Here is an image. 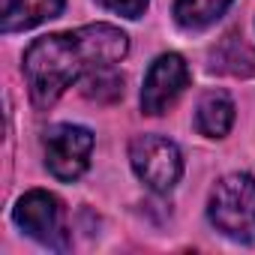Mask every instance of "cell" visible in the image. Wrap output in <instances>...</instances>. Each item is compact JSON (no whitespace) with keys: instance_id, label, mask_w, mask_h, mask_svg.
Instances as JSON below:
<instances>
[{"instance_id":"obj_2","label":"cell","mask_w":255,"mask_h":255,"mask_svg":"<svg viewBox=\"0 0 255 255\" xmlns=\"http://www.w3.org/2000/svg\"><path fill=\"white\" fill-rule=\"evenodd\" d=\"M207 216L216 231L231 240L252 243L255 240V177L252 174H228L222 177L207 198Z\"/></svg>"},{"instance_id":"obj_8","label":"cell","mask_w":255,"mask_h":255,"mask_svg":"<svg viewBox=\"0 0 255 255\" xmlns=\"http://www.w3.org/2000/svg\"><path fill=\"white\" fill-rule=\"evenodd\" d=\"M237 108L225 90H207L195 108V129L204 138H225L234 126Z\"/></svg>"},{"instance_id":"obj_3","label":"cell","mask_w":255,"mask_h":255,"mask_svg":"<svg viewBox=\"0 0 255 255\" xmlns=\"http://www.w3.org/2000/svg\"><path fill=\"white\" fill-rule=\"evenodd\" d=\"M15 225L33 237L36 243L54 249V252H66L69 249V228H66V210L63 201L48 192V189H30L18 198L15 210H12Z\"/></svg>"},{"instance_id":"obj_4","label":"cell","mask_w":255,"mask_h":255,"mask_svg":"<svg viewBox=\"0 0 255 255\" xmlns=\"http://www.w3.org/2000/svg\"><path fill=\"white\" fill-rule=\"evenodd\" d=\"M129 165L153 192H171L183 177V156L174 141L162 135H138L129 144Z\"/></svg>"},{"instance_id":"obj_9","label":"cell","mask_w":255,"mask_h":255,"mask_svg":"<svg viewBox=\"0 0 255 255\" xmlns=\"http://www.w3.org/2000/svg\"><path fill=\"white\" fill-rule=\"evenodd\" d=\"M210 69L228 72V75H249V72H255V51L243 39L225 36L210 54Z\"/></svg>"},{"instance_id":"obj_11","label":"cell","mask_w":255,"mask_h":255,"mask_svg":"<svg viewBox=\"0 0 255 255\" xmlns=\"http://www.w3.org/2000/svg\"><path fill=\"white\" fill-rule=\"evenodd\" d=\"M78 84H81V93L93 102H117L123 96V75H117L114 66L96 69V72L84 75Z\"/></svg>"},{"instance_id":"obj_1","label":"cell","mask_w":255,"mask_h":255,"mask_svg":"<svg viewBox=\"0 0 255 255\" xmlns=\"http://www.w3.org/2000/svg\"><path fill=\"white\" fill-rule=\"evenodd\" d=\"M126 51L129 36L114 24H84L78 30L33 39L21 60L33 108H51L66 87L96 69L120 63Z\"/></svg>"},{"instance_id":"obj_6","label":"cell","mask_w":255,"mask_h":255,"mask_svg":"<svg viewBox=\"0 0 255 255\" xmlns=\"http://www.w3.org/2000/svg\"><path fill=\"white\" fill-rule=\"evenodd\" d=\"M189 78H192V72H189V66H186V60H183L180 54H174V51L159 54V57L150 63L147 75H144L141 111L150 114V117L165 114V111L180 99V93L189 87Z\"/></svg>"},{"instance_id":"obj_5","label":"cell","mask_w":255,"mask_h":255,"mask_svg":"<svg viewBox=\"0 0 255 255\" xmlns=\"http://www.w3.org/2000/svg\"><path fill=\"white\" fill-rule=\"evenodd\" d=\"M45 168L51 177L72 183L78 180L87 165H90V153H93V132L84 126H72V123H57L45 132Z\"/></svg>"},{"instance_id":"obj_12","label":"cell","mask_w":255,"mask_h":255,"mask_svg":"<svg viewBox=\"0 0 255 255\" xmlns=\"http://www.w3.org/2000/svg\"><path fill=\"white\" fill-rule=\"evenodd\" d=\"M96 3L114 15H123V18H141L150 0H96Z\"/></svg>"},{"instance_id":"obj_10","label":"cell","mask_w":255,"mask_h":255,"mask_svg":"<svg viewBox=\"0 0 255 255\" xmlns=\"http://www.w3.org/2000/svg\"><path fill=\"white\" fill-rule=\"evenodd\" d=\"M231 6V0H177L174 3V21L183 30H204L216 24Z\"/></svg>"},{"instance_id":"obj_7","label":"cell","mask_w":255,"mask_h":255,"mask_svg":"<svg viewBox=\"0 0 255 255\" xmlns=\"http://www.w3.org/2000/svg\"><path fill=\"white\" fill-rule=\"evenodd\" d=\"M66 0H3L0 27L3 33H21L42 21H51L63 12Z\"/></svg>"}]
</instances>
